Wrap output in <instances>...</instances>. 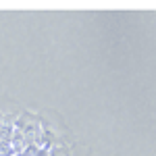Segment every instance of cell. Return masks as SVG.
Here are the masks:
<instances>
[{
	"label": "cell",
	"instance_id": "obj_1",
	"mask_svg": "<svg viewBox=\"0 0 156 156\" xmlns=\"http://www.w3.org/2000/svg\"><path fill=\"white\" fill-rule=\"evenodd\" d=\"M12 127L23 133L29 144H40V140H42V127H40L37 119H34L31 115H27V112L21 115L19 119L12 123Z\"/></svg>",
	"mask_w": 156,
	"mask_h": 156
},
{
	"label": "cell",
	"instance_id": "obj_2",
	"mask_svg": "<svg viewBox=\"0 0 156 156\" xmlns=\"http://www.w3.org/2000/svg\"><path fill=\"white\" fill-rule=\"evenodd\" d=\"M46 156H67V152H65V148H60V146H50Z\"/></svg>",
	"mask_w": 156,
	"mask_h": 156
}]
</instances>
